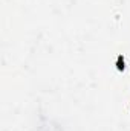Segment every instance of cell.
<instances>
[{"label":"cell","instance_id":"cell-1","mask_svg":"<svg viewBox=\"0 0 130 131\" xmlns=\"http://www.w3.org/2000/svg\"><path fill=\"white\" fill-rule=\"evenodd\" d=\"M116 66H118V69H119V70H121V69H124V58H123V55H119V57H118Z\"/></svg>","mask_w":130,"mask_h":131}]
</instances>
